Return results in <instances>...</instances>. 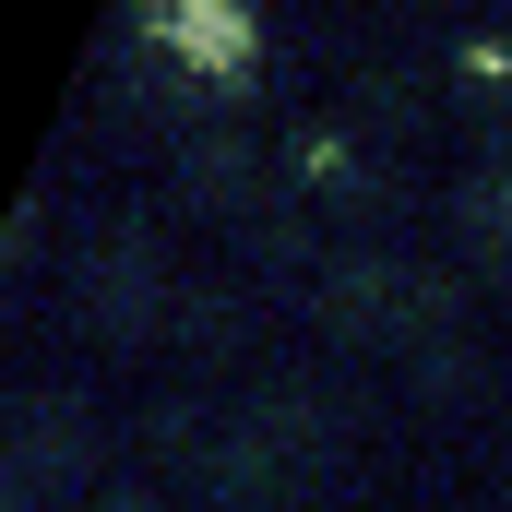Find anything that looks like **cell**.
Segmentation results:
<instances>
[{
    "mask_svg": "<svg viewBox=\"0 0 512 512\" xmlns=\"http://www.w3.org/2000/svg\"><path fill=\"white\" fill-rule=\"evenodd\" d=\"M155 36L179 60H203V72H239L251 60V12L239 0H155Z\"/></svg>",
    "mask_w": 512,
    "mask_h": 512,
    "instance_id": "1",
    "label": "cell"
}]
</instances>
